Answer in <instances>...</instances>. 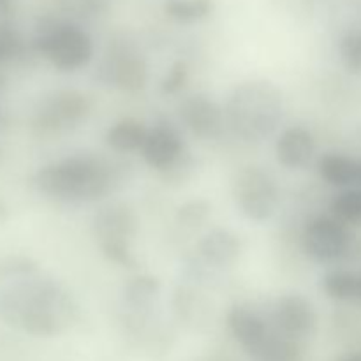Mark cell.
<instances>
[{
	"instance_id": "1",
	"label": "cell",
	"mask_w": 361,
	"mask_h": 361,
	"mask_svg": "<svg viewBox=\"0 0 361 361\" xmlns=\"http://www.w3.org/2000/svg\"><path fill=\"white\" fill-rule=\"evenodd\" d=\"M80 317L74 296L48 275H28L0 289V319L32 337H59Z\"/></svg>"
},
{
	"instance_id": "2",
	"label": "cell",
	"mask_w": 361,
	"mask_h": 361,
	"mask_svg": "<svg viewBox=\"0 0 361 361\" xmlns=\"http://www.w3.org/2000/svg\"><path fill=\"white\" fill-rule=\"evenodd\" d=\"M115 168L94 155H69L42 166L32 176V185L42 196L62 203H94L116 185Z\"/></svg>"
},
{
	"instance_id": "3",
	"label": "cell",
	"mask_w": 361,
	"mask_h": 361,
	"mask_svg": "<svg viewBox=\"0 0 361 361\" xmlns=\"http://www.w3.org/2000/svg\"><path fill=\"white\" fill-rule=\"evenodd\" d=\"M226 126L249 143H259L279 129L284 116V97L268 80H250L236 85L224 108Z\"/></svg>"
},
{
	"instance_id": "4",
	"label": "cell",
	"mask_w": 361,
	"mask_h": 361,
	"mask_svg": "<svg viewBox=\"0 0 361 361\" xmlns=\"http://www.w3.org/2000/svg\"><path fill=\"white\" fill-rule=\"evenodd\" d=\"M92 229L106 259L126 268L136 267L130 245L140 229V221L129 204L111 203L102 207L94 215Z\"/></svg>"
},
{
	"instance_id": "5",
	"label": "cell",
	"mask_w": 361,
	"mask_h": 361,
	"mask_svg": "<svg viewBox=\"0 0 361 361\" xmlns=\"http://www.w3.org/2000/svg\"><path fill=\"white\" fill-rule=\"evenodd\" d=\"M34 46L39 55L62 73L83 69L94 56L92 37L74 23L49 25L37 35Z\"/></svg>"
},
{
	"instance_id": "6",
	"label": "cell",
	"mask_w": 361,
	"mask_h": 361,
	"mask_svg": "<svg viewBox=\"0 0 361 361\" xmlns=\"http://www.w3.org/2000/svg\"><path fill=\"white\" fill-rule=\"evenodd\" d=\"M92 111V101L80 90H56L46 95L32 116L34 136L48 140L74 129Z\"/></svg>"
},
{
	"instance_id": "7",
	"label": "cell",
	"mask_w": 361,
	"mask_h": 361,
	"mask_svg": "<svg viewBox=\"0 0 361 361\" xmlns=\"http://www.w3.org/2000/svg\"><path fill=\"white\" fill-rule=\"evenodd\" d=\"M233 197L249 221L267 222L279 207V189L274 176L259 166H245L233 178Z\"/></svg>"
},
{
	"instance_id": "8",
	"label": "cell",
	"mask_w": 361,
	"mask_h": 361,
	"mask_svg": "<svg viewBox=\"0 0 361 361\" xmlns=\"http://www.w3.org/2000/svg\"><path fill=\"white\" fill-rule=\"evenodd\" d=\"M97 78L109 87L136 94L148 83L147 60L129 42H115L102 59Z\"/></svg>"
},
{
	"instance_id": "9",
	"label": "cell",
	"mask_w": 361,
	"mask_h": 361,
	"mask_svg": "<svg viewBox=\"0 0 361 361\" xmlns=\"http://www.w3.org/2000/svg\"><path fill=\"white\" fill-rule=\"evenodd\" d=\"M303 249L317 263H334L348 256L353 249V236L337 217L312 219L303 231Z\"/></svg>"
},
{
	"instance_id": "10",
	"label": "cell",
	"mask_w": 361,
	"mask_h": 361,
	"mask_svg": "<svg viewBox=\"0 0 361 361\" xmlns=\"http://www.w3.org/2000/svg\"><path fill=\"white\" fill-rule=\"evenodd\" d=\"M274 328L286 337L300 342L312 337L317 328V314L312 303L302 295H284L274 307Z\"/></svg>"
},
{
	"instance_id": "11",
	"label": "cell",
	"mask_w": 361,
	"mask_h": 361,
	"mask_svg": "<svg viewBox=\"0 0 361 361\" xmlns=\"http://www.w3.org/2000/svg\"><path fill=\"white\" fill-rule=\"evenodd\" d=\"M178 113L183 126L201 140H214L224 129V109L204 94H196L183 99Z\"/></svg>"
},
{
	"instance_id": "12",
	"label": "cell",
	"mask_w": 361,
	"mask_h": 361,
	"mask_svg": "<svg viewBox=\"0 0 361 361\" xmlns=\"http://www.w3.org/2000/svg\"><path fill=\"white\" fill-rule=\"evenodd\" d=\"M183 154H185V147H183L182 136L171 123L166 122L157 123L154 129H150L147 141L141 148L145 162L157 171H169L175 168L182 161Z\"/></svg>"
},
{
	"instance_id": "13",
	"label": "cell",
	"mask_w": 361,
	"mask_h": 361,
	"mask_svg": "<svg viewBox=\"0 0 361 361\" xmlns=\"http://www.w3.org/2000/svg\"><path fill=\"white\" fill-rule=\"evenodd\" d=\"M228 328L243 351L256 358L271 334V326L247 307L236 305L228 312Z\"/></svg>"
},
{
	"instance_id": "14",
	"label": "cell",
	"mask_w": 361,
	"mask_h": 361,
	"mask_svg": "<svg viewBox=\"0 0 361 361\" xmlns=\"http://www.w3.org/2000/svg\"><path fill=\"white\" fill-rule=\"evenodd\" d=\"M275 154H277V161L284 168H307L316 155L314 134L302 126L288 127L279 134L275 141Z\"/></svg>"
},
{
	"instance_id": "15",
	"label": "cell",
	"mask_w": 361,
	"mask_h": 361,
	"mask_svg": "<svg viewBox=\"0 0 361 361\" xmlns=\"http://www.w3.org/2000/svg\"><path fill=\"white\" fill-rule=\"evenodd\" d=\"M200 254L215 268H229L242 254V240L229 229H212L201 238Z\"/></svg>"
},
{
	"instance_id": "16",
	"label": "cell",
	"mask_w": 361,
	"mask_h": 361,
	"mask_svg": "<svg viewBox=\"0 0 361 361\" xmlns=\"http://www.w3.org/2000/svg\"><path fill=\"white\" fill-rule=\"evenodd\" d=\"M148 129L141 120L122 118L113 123L106 133V143L109 148L120 154H130V152H141L145 141H147Z\"/></svg>"
},
{
	"instance_id": "17",
	"label": "cell",
	"mask_w": 361,
	"mask_h": 361,
	"mask_svg": "<svg viewBox=\"0 0 361 361\" xmlns=\"http://www.w3.org/2000/svg\"><path fill=\"white\" fill-rule=\"evenodd\" d=\"M319 175L324 182L335 187L356 185L358 159L344 154H326L319 159Z\"/></svg>"
},
{
	"instance_id": "18",
	"label": "cell",
	"mask_w": 361,
	"mask_h": 361,
	"mask_svg": "<svg viewBox=\"0 0 361 361\" xmlns=\"http://www.w3.org/2000/svg\"><path fill=\"white\" fill-rule=\"evenodd\" d=\"M159 289H161V284L157 279L152 275H137V277L130 279L123 289L126 305L133 312L145 314L152 309V303L159 296Z\"/></svg>"
},
{
	"instance_id": "19",
	"label": "cell",
	"mask_w": 361,
	"mask_h": 361,
	"mask_svg": "<svg viewBox=\"0 0 361 361\" xmlns=\"http://www.w3.org/2000/svg\"><path fill=\"white\" fill-rule=\"evenodd\" d=\"M323 289L335 302H356L358 298V271H328L323 279Z\"/></svg>"
},
{
	"instance_id": "20",
	"label": "cell",
	"mask_w": 361,
	"mask_h": 361,
	"mask_svg": "<svg viewBox=\"0 0 361 361\" xmlns=\"http://www.w3.org/2000/svg\"><path fill=\"white\" fill-rule=\"evenodd\" d=\"M214 11L212 0H166L164 13L178 23H196Z\"/></svg>"
},
{
	"instance_id": "21",
	"label": "cell",
	"mask_w": 361,
	"mask_h": 361,
	"mask_svg": "<svg viewBox=\"0 0 361 361\" xmlns=\"http://www.w3.org/2000/svg\"><path fill=\"white\" fill-rule=\"evenodd\" d=\"M331 212L344 224H361V187L337 194L331 201Z\"/></svg>"
},
{
	"instance_id": "22",
	"label": "cell",
	"mask_w": 361,
	"mask_h": 361,
	"mask_svg": "<svg viewBox=\"0 0 361 361\" xmlns=\"http://www.w3.org/2000/svg\"><path fill=\"white\" fill-rule=\"evenodd\" d=\"M338 51L345 69L353 74H361V28L345 32L341 39Z\"/></svg>"
},
{
	"instance_id": "23",
	"label": "cell",
	"mask_w": 361,
	"mask_h": 361,
	"mask_svg": "<svg viewBox=\"0 0 361 361\" xmlns=\"http://www.w3.org/2000/svg\"><path fill=\"white\" fill-rule=\"evenodd\" d=\"M37 263L27 256H7L0 259V281H16L37 274Z\"/></svg>"
},
{
	"instance_id": "24",
	"label": "cell",
	"mask_w": 361,
	"mask_h": 361,
	"mask_svg": "<svg viewBox=\"0 0 361 361\" xmlns=\"http://www.w3.org/2000/svg\"><path fill=\"white\" fill-rule=\"evenodd\" d=\"M208 215H210V204L203 200H194L178 208L176 219L182 226L196 228V226H201V222L207 221Z\"/></svg>"
},
{
	"instance_id": "25",
	"label": "cell",
	"mask_w": 361,
	"mask_h": 361,
	"mask_svg": "<svg viewBox=\"0 0 361 361\" xmlns=\"http://www.w3.org/2000/svg\"><path fill=\"white\" fill-rule=\"evenodd\" d=\"M187 80H189V67L182 60H176L171 67L168 69L166 76L161 81V92L164 95H175L185 87Z\"/></svg>"
},
{
	"instance_id": "26",
	"label": "cell",
	"mask_w": 361,
	"mask_h": 361,
	"mask_svg": "<svg viewBox=\"0 0 361 361\" xmlns=\"http://www.w3.org/2000/svg\"><path fill=\"white\" fill-rule=\"evenodd\" d=\"M63 9L78 16H101L111 7V0H59Z\"/></svg>"
},
{
	"instance_id": "27",
	"label": "cell",
	"mask_w": 361,
	"mask_h": 361,
	"mask_svg": "<svg viewBox=\"0 0 361 361\" xmlns=\"http://www.w3.org/2000/svg\"><path fill=\"white\" fill-rule=\"evenodd\" d=\"M21 39L13 28L0 25V63L20 55Z\"/></svg>"
},
{
	"instance_id": "28",
	"label": "cell",
	"mask_w": 361,
	"mask_h": 361,
	"mask_svg": "<svg viewBox=\"0 0 361 361\" xmlns=\"http://www.w3.org/2000/svg\"><path fill=\"white\" fill-rule=\"evenodd\" d=\"M335 361H361V353H349V355L341 356Z\"/></svg>"
},
{
	"instance_id": "29",
	"label": "cell",
	"mask_w": 361,
	"mask_h": 361,
	"mask_svg": "<svg viewBox=\"0 0 361 361\" xmlns=\"http://www.w3.org/2000/svg\"><path fill=\"white\" fill-rule=\"evenodd\" d=\"M7 126H9V118H7V115L4 109H0V133H2V130H6Z\"/></svg>"
},
{
	"instance_id": "30",
	"label": "cell",
	"mask_w": 361,
	"mask_h": 361,
	"mask_svg": "<svg viewBox=\"0 0 361 361\" xmlns=\"http://www.w3.org/2000/svg\"><path fill=\"white\" fill-rule=\"evenodd\" d=\"M356 185L361 187V159H358V171H356Z\"/></svg>"
},
{
	"instance_id": "31",
	"label": "cell",
	"mask_w": 361,
	"mask_h": 361,
	"mask_svg": "<svg viewBox=\"0 0 361 361\" xmlns=\"http://www.w3.org/2000/svg\"><path fill=\"white\" fill-rule=\"evenodd\" d=\"M356 302L361 303V270L358 271V298H356Z\"/></svg>"
},
{
	"instance_id": "32",
	"label": "cell",
	"mask_w": 361,
	"mask_h": 361,
	"mask_svg": "<svg viewBox=\"0 0 361 361\" xmlns=\"http://www.w3.org/2000/svg\"><path fill=\"white\" fill-rule=\"evenodd\" d=\"M2 87H4V78L2 74H0V90H2Z\"/></svg>"
},
{
	"instance_id": "33",
	"label": "cell",
	"mask_w": 361,
	"mask_h": 361,
	"mask_svg": "<svg viewBox=\"0 0 361 361\" xmlns=\"http://www.w3.org/2000/svg\"><path fill=\"white\" fill-rule=\"evenodd\" d=\"M0 161H2V148H0Z\"/></svg>"
}]
</instances>
